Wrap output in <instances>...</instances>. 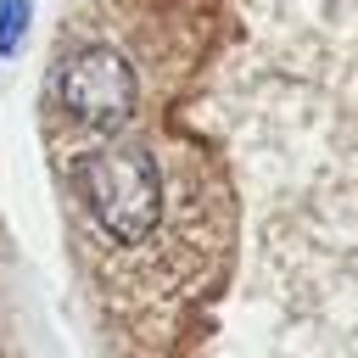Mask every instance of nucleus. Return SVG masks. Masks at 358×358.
<instances>
[{
	"label": "nucleus",
	"mask_w": 358,
	"mask_h": 358,
	"mask_svg": "<svg viewBox=\"0 0 358 358\" xmlns=\"http://www.w3.org/2000/svg\"><path fill=\"white\" fill-rule=\"evenodd\" d=\"M73 190L106 246H145L162 224V168L151 145L112 140L73 157Z\"/></svg>",
	"instance_id": "obj_1"
},
{
	"label": "nucleus",
	"mask_w": 358,
	"mask_h": 358,
	"mask_svg": "<svg viewBox=\"0 0 358 358\" xmlns=\"http://www.w3.org/2000/svg\"><path fill=\"white\" fill-rule=\"evenodd\" d=\"M56 106L78 129H90V134H117L134 117V106H140V78H134L123 50L78 45L56 67Z\"/></svg>",
	"instance_id": "obj_2"
},
{
	"label": "nucleus",
	"mask_w": 358,
	"mask_h": 358,
	"mask_svg": "<svg viewBox=\"0 0 358 358\" xmlns=\"http://www.w3.org/2000/svg\"><path fill=\"white\" fill-rule=\"evenodd\" d=\"M28 17H34V0H0V56H17L22 50Z\"/></svg>",
	"instance_id": "obj_3"
}]
</instances>
